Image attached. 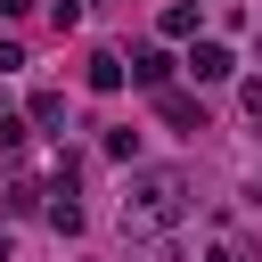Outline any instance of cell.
Instances as JSON below:
<instances>
[{
  "instance_id": "obj_1",
  "label": "cell",
  "mask_w": 262,
  "mask_h": 262,
  "mask_svg": "<svg viewBox=\"0 0 262 262\" xmlns=\"http://www.w3.org/2000/svg\"><path fill=\"white\" fill-rule=\"evenodd\" d=\"M188 196H196V180H188L180 164L131 172V188H123V229H131V237H156V229H172V221L188 213Z\"/></svg>"
},
{
  "instance_id": "obj_2",
  "label": "cell",
  "mask_w": 262,
  "mask_h": 262,
  "mask_svg": "<svg viewBox=\"0 0 262 262\" xmlns=\"http://www.w3.org/2000/svg\"><path fill=\"white\" fill-rule=\"evenodd\" d=\"M188 74H196V82H229V74H237V57H229L221 41H196V49H188Z\"/></svg>"
},
{
  "instance_id": "obj_3",
  "label": "cell",
  "mask_w": 262,
  "mask_h": 262,
  "mask_svg": "<svg viewBox=\"0 0 262 262\" xmlns=\"http://www.w3.org/2000/svg\"><path fill=\"white\" fill-rule=\"evenodd\" d=\"M131 82L164 98V90H172V57H164V49H139V57H131Z\"/></svg>"
},
{
  "instance_id": "obj_4",
  "label": "cell",
  "mask_w": 262,
  "mask_h": 262,
  "mask_svg": "<svg viewBox=\"0 0 262 262\" xmlns=\"http://www.w3.org/2000/svg\"><path fill=\"white\" fill-rule=\"evenodd\" d=\"M82 82H90L98 98H106V90H123V57H115V49H90V74H82Z\"/></svg>"
},
{
  "instance_id": "obj_5",
  "label": "cell",
  "mask_w": 262,
  "mask_h": 262,
  "mask_svg": "<svg viewBox=\"0 0 262 262\" xmlns=\"http://www.w3.org/2000/svg\"><path fill=\"white\" fill-rule=\"evenodd\" d=\"M156 106H164V123H180V131H205V106H196L188 90H164Z\"/></svg>"
},
{
  "instance_id": "obj_6",
  "label": "cell",
  "mask_w": 262,
  "mask_h": 262,
  "mask_svg": "<svg viewBox=\"0 0 262 262\" xmlns=\"http://www.w3.org/2000/svg\"><path fill=\"white\" fill-rule=\"evenodd\" d=\"M33 123L57 131V123H66V90H33Z\"/></svg>"
},
{
  "instance_id": "obj_7",
  "label": "cell",
  "mask_w": 262,
  "mask_h": 262,
  "mask_svg": "<svg viewBox=\"0 0 262 262\" xmlns=\"http://www.w3.org/2000/svg\"><path fill=\"white\" fill-rule=\"evenodd\" d=\"M164 33L180 41V33H196V0H180V8H164Z\"/></svg>"
},
{
  "instance_id": "obj_8",
  "label": "cell",
  "mask_w": 262,
  "mask_h": 262,
  "mask_svg": "<svg viewBox=\"0 0 262 262\" xmlns=\"http://www.w3.org/2000/svg\"><path fill=\"white\" fill-rule=\"evenodd\" d=\"M16 66H25V49H16V41H0V74H16Z\"/></svg>"
},
{
  "instance_id": "obj_9",
  "label": "cell",
  "mask_w": 262,
  "mask_h": 262,
  "mask_svg": "<svg viewBox=\"0 0 262 262\" xmlns=\"http://www.w3.org/2000/svg\"><path fill=\"white\" fill-rule=\"evenodd\" d=\"M246 115H254V123H262V82H246Z\"/></svg>"
},
{
  "instance_id": "obj_10",
  "label": "cell",
  "mask_w": 262,
  "mask_h": 262,
  "mask_svg": "<svg viewBox=\"0 0 262 262\" xmlns=\"http://www.w3.org/2000/svg\"><path fill=\"white\" fill-rule=\"evenodd\" d=\"M205 262H237V246H213V254H205Z\"/></svg>"
},
{
  "instance_id": "obj_11",
  "label": "cell",
  "mask_w": 262,
  "mask_h": 262,
  "mask_svg": "<svg viewBox=\"0 0 262 262\" xmlns=\"http://www.w3.org/2000/svg\"><path fill=\"white\" fill-rule=\"evenodd\" d=\"M254 196H262V164H254Z\"/></svg>"
}]
</instances>
